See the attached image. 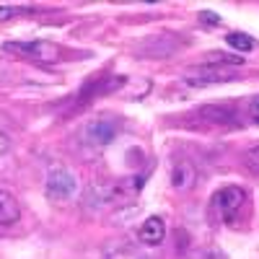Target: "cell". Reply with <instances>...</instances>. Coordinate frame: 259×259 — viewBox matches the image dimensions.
<instances>
[{"mask_svg":"<svg viewBox=\"0 0 259 259\" xmlns=\"http://www.w3.org/2000/svg\"><path fill=\"white\" fill-rule=\"evenodd\" d=\"M3 47H6V52L29 57V60L41 62V65H52V62L62 60V50L57 45H52V41H45V39H18V41H6Z\"/></svg>","mask_w":259,"mask_h":259,"instance_id":"1","label":"cell"},{"mask_svg":"<svg viewBox=\"0 0 259 259\" xmlns=\"http://www.w3.org/2000/svg\"><path fill=\"white\" fill-rule=\"evenodd\" d=\"M210 205H212V212L218 215V221L231 226V223H236L239 212L246 205V192L241 187H236V184H228V187H223V189H218L212 194Z\"/></svg>","mask_w":259,"mask_h":259,"instance_id":"2","label":"cell"},{"mask_svg":"<svg viewBox=\"0 0 259 259\" xmlns=\"http://www.w3.org/2000/svg\"><path fill=\"white\" fill-rule=\"evenodd\" d=\"M233 78H239V70L236 68H221V65H197L184 73V83L189 89H207V85H221L228 83Z\"/></svg>","mask_w":259,"mask_h":259,"instance_id":"3","label":"cell"},{"mask_svg":"<svg viewBox=\"0 0 259 259\" xmlns=\"http://www.w3.org/2000/svg\"><path fill=\"white\" fill-rule=\"evenodd\" d=\"M117 133H119V127L112 117H96L83 127V140L94 148H104L117 138Z\"/></svg>","mask_w":259,"mask_h":259,"instance_id":"4","label":"cell"},{"mask_svg":"<svg viewBox=\"0 0 259 259\" xmlns=\"http://www.w3.org/2000/svg\"><path fill=\"white\" fill-rule=\"evenodd\" d=\"M45 187H47V194L52 200H70L75 194V189H78V179L68 168H52L47 174Z\"/></svg>","mask_w":259,"mask_h":259,"instance_id":"5","label":"cell"},{"mask_svg":"<svg viewBox=\"0 0 259 259\" xmlns=\"http://www.w3.org/2000/svg\"><path fill=\"white\" fill-rule=\"evenodd\" d=\"M166 239V221L161 215H150L138 228V241L143 246H161Z\"/></svg>","mask_w":259,"mask_h":259,"instance_id":"6","label":"cell"},{"mask_svg":"<svg viewBox=\"0 0 259 259\" xmlns=\"http://www.w3.org/2000/svg\"><path fill=\"white\" fill-rule=\"evenodd\" d=\"M200 117L212 122V124H233L236 119H239V114H236V106L231 101H212L207 106H202L200 109Z\"/></svg>","mask_w":259,"mask_h":259,"instance_id":"7","label":"cell"},{"mask_svg":"<svg viewBox=\"0 0 259 259\" xmlns=\"http://www.w3.org/2000/svg\"><path fill=\"white\" fill-rule=\"evenodd\" d=\"M194 182H197V168L192 166V161L187 158L174 161V166H171V187L177 192H187L194 187Z\"/></svg>","mask_w":259,"mask_h":259,"instance_id":"8","label":"cell"},{"mask_svg":"<svg viewBox=\"0 0 259 259\" xmlns=\"http://www.w3.org/2000/svg\"><path fill=\"white\" fill-rule=\"evenodd\" d=\"M21 221V205L11 192L0 189V228H11Z\"/></svg>","mask_w":259,"mask_h":259,"instance_id":"9","label":"cell"},{"mask_svg":"<svg viewBox=\"0 0 259 259\" xmlns=\"http://www.w3.org/2000/svg\"><path fill=\"white\" fill-rule=\"evenodd\" d=\"M140 184H143V179H140V177H130V179L119 182V184L109 192V200H112V202H127V200L138 197Z\"/></svg>","mask_w":259,"mask_h":259,"instance_id":"10","label":"cell"},{"mask_svg":"<svg viewBox=\"0 0 259 259\" xmlns=\"http://www.w3.org/2000/svg\"><path fill=\"white\" fill-rule=\"evenodd\" d=\"M226 45H228L233 52H254V50H256L254 36H249V34H244V31H231V34L226 36Z\"/></svg>","mask_w":259,"mask_h":259,"instance_id":"11","label":"cell"},{"mask_svg":"<svg viewBox=\"0 0 259 259\" xmlns=\"http://www.w3.org/2000/svg\"><path fill=\"white\" fill-rule=\"evenodd\" d=\"M205 60H207V65H221V68H236V70L244 65V60L239 55H226V52H210Z\"/></svg>","mask_w":259,"mask_h":259,"instance_id":"12","label":"cell"},{"mask_svg":"<svg viewBox=\"0 0 259 259\" xmlns=\"http://www.w3.org/2000/svg\"><path fill=\"white\" fill-rule=\"evenodd\" d=\"M244 163L246 168L251 171L254 177H259V143H254L249 150H246V156H244Z\"/></svg>","mask_w":259,"mask_h":259,"instance_id":"13","label":"cell"},{"mask_svg":"<svg viewBox=\"0 0 259 259\" xmlns=\"http://www.w3.org/2000/svg\"><path fill=\"white\" fill-rule=\"evenodd\" d=\"M24 13H31V8L29 6H0V24L16 18V16H24Z\"/></svg>","mask_w":259,"mask_h":259,"instance_id":"14","label":"cell"},{"mask_svg":"<svg viewBox=\"0 0 259 259\" xmlns=\"http://www.w3.org/2000/svg\"><path fill=\"white\" fill-rule=\"evenodd\" d=\"M106 259H145V256L138 254L135 249H117V251H112Z\"/></svg>","mask_w":259,"mask_h":259,"instance_id":"15","label":"cell"},{"mask_svg":"<svg viewBox=\"0 0 259 259\" xmlns=\"http://www.w3.org/2000/svg\"><path fill=\"white\" fill-rule=\"evenodd\" d=\"M200 18H205V24H207V26H221V24H223L221 16H215V13H210V11H202Z\"/></svg>","mask_w":259,"mask_h":259,"instance_id":"16","label":"cell"},{"mask_svg":"<svg viewBox=\"0 0 259 259\" xmlns=\"http://www.w3.org/2000/svg\"><path fill=\"white\" fill-rule=\"evenodd\" d=\"M249 114H251V119L259 124V96L251 99V104H249Z\"/></svg>","mask_w":259,"mask_h":259,"instance_id":"17","label":"cell"},{"mask_svg":"<svg viewBox=\"0 0 259 259\" xmlns=\"http://www.w3.org/2000/svg\"><path fill=\"white\" fill-rule=\"evenodd\" d=\"M8 148H11V140H8V135H3V133H0V156H6V153H8Z\"/></svg>","mask_w":259,"mask_h":259,"instance_id":"18","label":"cell"}]
</instances>
